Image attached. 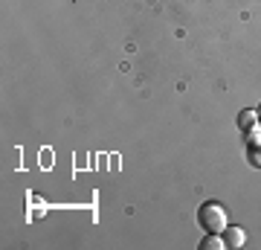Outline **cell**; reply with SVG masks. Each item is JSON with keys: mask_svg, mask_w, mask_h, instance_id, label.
<instances>
[{"mask_svg": "<svg viewBox=\"0 0 261 250\" xmlns=\"http://www.w3.org/2000/svg\"><path fill=\"white\" fill-rule=\"evenodd\" d=\"M197 224L203 227V233H221L226 230V210L218 201H206L200 210H197Z\"/></svg>", "mask_w": 261, "mask_h": 250, "instance_id": "6da1fadb", "label": "cell"}, {"mask_svg": "<svg viewBox=\"0 0 261 250\" xmlns=\"http://www.w3.org/2000/svg\"><path fill=\"white\" fill-rule=\"evenodd\" d=\"M221 236H224V247L226 250H238L244 241H247V233H244L241 227H226Z\"/></svg>", "mask_w": 261, "mask_h": 250, "instance_id": "7a4b0ae2", "label": "cell"}, {"mask_svg": "<svg viewBox=\"0 0 261 250\" xmlns=\"http://www.w3.org/2000/svg\"><path fill=\"white\" fill-rule=\"evenodd\" d=\"M247 160H250L252 166L261 169V140H255V143H247Z\"/></svg>", "mask_w": 261, "mask_h": 250, "instance_id": "277c9868", "label": "cell"}, {"mask_svg": "<svg viewBox=\"0 0 261 250\" xmlns=\"http://www.w3.org/2000/svg\"><path fill=\"white\" fill-rule=\"evenodd\" d=\"M258 117H261V108H258Z\"/></svg>", "mask_w": 261, "mask_h": 250, "instance_id": "8992f818", "label": "cell"}, {"mask_svg": "<svg viewBox=\"0 0 261 250\" xmlns=\"http://www.w3.org/2000/svg\"><path fill=\"white\" fill-rule=\"evenodd\" d=\"M200 247H203V250H221V247H224V236H218V233H209V236L200 241Z\"/></svg>", "mask_w": 261, "mask_h": 250, "instance_id": "5b68a950", "label": "cell"}, {"mask_svg": "<svg viewBox=\"0 0 261 250\" xmlns=\"http://www.w3.org/2000/svg\"><path fill=\"white\" fill-rule=\"evenodd\" d=\"M255 125H261L258 111H241V117H238V128L250 131V128H255Z\"/></svg>", "mask_w": 261, "mask_h": 250, "instance_id": "3957f363", "label": "cell"}]
</instances>
